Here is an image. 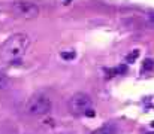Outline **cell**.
<instances>
[{"label": "cell", "instance_id": "cell-1", "mask_svg": "<svg viewBox=\"0 0 154 134\" xmlns=\"http://www.w3.org/2000/svg\"><path fill=\"white\" fill-rule=\"evenodd\" d=\"M28 46H30V37L26 33H15L2 43L0 58L6 63H14L26 54Z\"/></svg>", "mask_w": 154, "mask_h": 134}, {"label": "cell", "instance_id": "cell-2", "mask_svg": "<svg viewBox=\"0 0 154 134\" xmlns=\"http://www.w3.org/2000/svg\"><path fill=\"white\" fill-rule=\"evenodd\" d=\"M51 109H52L51 98L43 93L33 94L24 106V112L30 116H45L51 112Z\"/></svg>", "mask_w": 154, "mask_h": 134}, {"label": "cell", "instance_id": "cell-3", "mask_svg": "<svg viewBox=\"0 0 154 134\" xmlns=\"http://www.w3.org/2000/svg\"><path fill=\"white\" fill-rule=\"evenodd\" d=\"M67 109L72 115L76 116H93V100L90 98L88 94L85 93H76L69 98L67 101Z\"/></svg>", "mask_w": 154, "mask_h": 134}, {"label": "cell", "instance_id": "cell-4", "mask_svg": "<svg viewBox=\"0 0 154 134\" xmlns=\"http://www.w3.org/2000/svg\"><path fill=\"white\" fill-rule=\"evenodd\" d=\"M11 9L14 14H17L18 17L21 18H26V19H32V18H36L39 15V6L33 2H26V0H18V2H14Z\"/></svg>", "mask_w": 154, "mask_h": 134}, {"label": "cell", "instance_id": "cell-5", "mask_svg": "<svg viewBox=\"0 0 154 134\" xmlns=\"http://www.w3.org/2000/svg\"><path fill=\"white\" fill-rule=\"evenodd\" d=\"M91 134H118V128L114 122H108V124L99 127L97 130H94Z\"/></svg>", "mask_w": 154, "mask_h": 134}, {"label": "cell", "instance_id": "cell-6", "mask_svg": "<svg viewBox=\"0 0 154 134\" xmlns=\"http://www.w3.org/2000/svg\"><path fill=\"white\" fill-rule=\"evenodd\" d=\"M8 87H9V79H8V76L5 73L0 72V91L2 89H6Z\"/></svg>", "mask_w": 154, "mask_h": 134}, {"label": "cell", "instance_id": "cell-7", "mask_svg": "<svg viewBox=\"0 0 154 134\" xmlns=\"http://www.w3.org/2000/svg\"><path fill=\"white\" fill-rule=\"evenodd\" d=\"M138 57H139V51H138V49H135V51H132L130 54L126 57V63H133Z\"/></svg>", "mask_w": 154, "mask_h": 134}, {"label": "cell", "instance_id": "cell-8", "mask_svg": "<svg viewBox=\"0 0 154 134\" xmlns=\"http://www.w3.org/2000/svg\"><path fill=\"white\" fill-rule=\"evenodd\" d=\"M144 70H153L154 69V61L151 60V58H148V60H145L144 61Z\"/></svg>", "mask_w": 154, "mask_h": 134}, {"label": "cell", "instance_id": "cell-9", "mask_svg": "<svg viewBox=\"0 0 154 134\" xmlns=\"http://www.w3.org/2000/svg\"><path fill=\"white\" fill-rule=\"evenodd\" d=\"M76 54L75 51H70V52H61V58H64V60H73Z\"/></svg>", "mask_w": 154, "mask_h": 134}, {"label": "cell", "instance_id": "cell-10", "mask_svg": "<svg viewBox=\"0 0 154 134\" xmlns=\"http://www.w3.org/2000/svg\"><path fill=\"white\" fill-rule=\"evenodd\" d=\"M147 134H154V133H147Z\"/></svg>", "mask_w": 154, "mask_h": 134}, {"label": "cell", "instance_id": "cell-11", "mask_svg": "<svg viewBox=\"0 0 154 134\" xmlns=\"http://www.w3.org/2000/svg\"><path fill=\"white\" fill-rule=\"evenodd\" d=\"M0 134H2V130H0Z\"/></svg>", "mask_w": 154, "mask_h": 134}, {"label": "cell", "instance_id": "cell-12", "mask_svg": "<svg viewBox=\"0 0 154 134\" xmlns=\"http://www.w3.org/2000/svg\"><path fill=\"white\" fill-rule=\"evenodd\" d=\"M153 127H154V122H153Z\"/></svg>", "mask_w": 154, "mask_h": 134}]
</instances>
